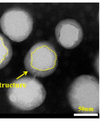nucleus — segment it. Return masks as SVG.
<instances>
[{
  "label": "nucleus",
  "instance_id": "nucleus-1",
  "mask_svg": "<svg viewBox=\"0 0 101 121\" xmlns=\"http://www.w3.org/2000/svg\"><path fill=\"white\" fill-rule=\"evenodd\" d=\"M99 80L90 75L77 77L71 83L67 93L69 104L79 114H96L99 113Z\"/></svg>",
  "mask_w": 101,
  "mask_h": 121
},
{
  "label": "nucleus",
  "instance_id": "nucleus-2",
  "mask_svg": "<svg viewBox=\"0 0 101 121\" xmlns=\"http://www.w3.org/2000/svg\"><path fill=\"white\" fill-rule=\"evenodd\" d=\"M47 92L44 86L35 77L23 76L14 80L7 90L9 102L18 110H34L42 104Z\"/></svg>",
  "mask_w": 101,
  "mask_h": 121
},
{
  "label": "nucleus",
  "instance_id": "nucleus-3",
  "mask_svg": "<svg viewBox=\"0 0 101 121\" xmlns=\"http://www.w3.org/2000/svg\"><path fill=\"white\" fill-rule=\"evenodd\" d=\"M58 56L53 45L47 41L34 44L24 59L25 69L34 77L45 78L51 75L58 67Z\"/></svg>",
  "mask_w": 101,
  "mask_h": 121
},
{
  "label": "nucleus",
  "instance_id": "nucleus-4",
  "mask_svg": "<svg viewBox=\"0 0 101 121\" xmlns=\"http://www.w3.org/2000/svg\"><path fill=\"white\" fill-rule=\"evenodd\" d=\"M32 17L29 13L20 8H14L4 13L0 19L2 32L14 42L26 39L32 30Z\"/></svg>",
  "mask_w": 101,
  "mask_h": 121
},
{
  "label": "nucleus",
  "instance_id": "nucleus-5",
  "mask_svg": "<svg viewBox=\"0 0 101 121\" xmlns=\"http://www.w3.org/2000/svg\"><path fill=\"white\" fill-rule=\"evenodd\" d=\"M56 39L65 49H72L78 47L83 38V30L75 19L66 18L61 21L55 29Z\"/></svg>",
  "mask_w": 101,
  "mask_h": 121
},
{
  "label": "nucleus",
  "instance_id": "nucleus-6",
  "mask_svg": "<svg viewBox=\"0 0 101 121\" xmlns=\"http://www.w3.org/2000/svg\"><path fill=\"white\" fill-rule=\"evenodd\" d=\"M13 51L9 40L0 33V69L8 64L12 58Z\"/></svg>",
  "mask_w": 101,
  "mask_h": 121
}]
</instances>
